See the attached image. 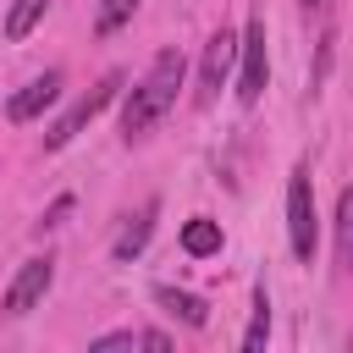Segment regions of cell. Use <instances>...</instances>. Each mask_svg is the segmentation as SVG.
I'll return each instance as SVG.
<instances>
[{
  "instance_id": "6da1fadb",
  "label": "cell",
  "mask_w": 353,
  "mask_h": 353,
  "mask_svg": "<svg viewBox=\"0 0 353 353\" xmlns=\"http://www.w3.org/2000/svg\"><path fill=\"white\" fill-rule=\"evenodd\" d=\"M182 77H188L182 50H160V55L149 61V72L138 77V88H127V105H121V138H127V143H132V138H143L149 127H160V121H165V110L176 105Z\"/></svg>"
},
{
  "instance_id": "7a4b0ae2",
  "label": "cell",
  "mask_w": 353,
  "mask_h": 353,
  "mask_svg": "<svg viewBox=\"0 0 353 353\" xmlns=\"http://www.w3.org/2000/svg\"><path fill=\"white\" fill-rule=\"evenodd\" d=\"M287 243H292V259L309 265L314 248H320V215H314V176H309V160L292 165L287 176Z\"/></svg>"
},
{
  "instance_id": "3957f363",
  "label": "cell",
  "mask_w": 353,
  "mask_h": 353,
  "mask_svg": "<svg viewBox=\"0 0 353 353\" xmlns=\"http://www.w3.org/2000/svg\"><path fill=\"white\" fill-rule=\"evenodd\" d=\"M237 105H259L265 83H270V39H265V17H248V28L237 33Z\"/></svg>"
},
{
  "instance_id": "277c9868",
  "label": "cell",
  "mask_w": 353,
  "mask_h": 353,
  "mask_svg": "<svg viewBox=\"0 0 353 353\" xmlns=\"http://www.w3.org/2000/svg\"><path fill=\"white\" fill-rule=\"evenodd\" d=\"M121 83H127V72H105V77H99V83H94V88H88L72 110H66V116H55V121H50L44 149H66V143H72V138H77V132H83V127H88V121H94V116H99V110L121 94Z\"/></svg>"
},
{
  "instance_id": "5b68a950",
  "label": "cell",
  "mask_w": 353,
  "mask_h": 353,
  "mask_svg": "<svg viewBox=\"0 0 353 353\" xmlns=\"http://www.w3.org/2000/svg\"><path fill=\"white\" fill-rule=\"evenodd\" d=\"M55 287V259L50 254H33V259H22V270L11 276V287H6V298H0V309L6 314H28V309H39L44 303V292Z\"/></svg>"
},
{
  "instance_id": "8992f818",
  "label": "cell",
  "mask_w": 353,
  "mask_h": 353,
  "mask_svg": "<svg viewBox=\"0 0 353 353\" xmlns=\"http://www.w3.org/2000/svg\"><path fill=\"white\" fill-rule=\"evenodd\" d=\"M232 61H237V33H232V28H215V33L204 39V55H199V88H193V105H210V99L221 94Z\"/></svg>"
},
{
  "instance_id": "52a82bcc",
  "label": "cell",
  "mask_w": 353,
  "mask_h": 353,
  "mask_svg": "<svg viewBox=\"0 0 353 353\" xmlns=\"http://www.w3.org/2000/svg\"><path fill=\"white\" fill-rule=\"evenodd\" d=\"M61 99V72L50 66V72H39V77H28L17 94H11V105H6V116L11 121H39L50 105Z\"/></svg>"
},
{
  "instance_id": "ba28073f",
  "label": "cell",
  "mask_w": 353,
  "mask_h": 353,
  "mask_svg": "<svg viewBox=\"0 0 353 353\" xmlns=\"http://www.w3.org/2000/svg\"><path fill=\"white\" fill-rule=\"evenodd\" d=\"M154 215H160V199L138 204V215H127V221H121V232H116V243H110L116 265H127V259H138V254H143V243H149V232H154Z\"/></svg>"
},
{
  "instance_id": "9c48e42d",
  "label": "cell",
  "mask_w": 353,
  "mask_h": 353,
  "mask_svg": "<svg viewBox=\"0 0 353 353\" xmlns=\"http://www.w3.org/2000/svg\"><path fill=\"white\" fill-rule=\"evenodd\" d=\"M154 303H160L165 314H176L182 325H193V331H199V325H210V303H204V298H193V292H176V287H165V281H160V287H154Z\"/></svg>"
},
{
  "instance_id": "30bf717a",
  "label": "cell",
  "mask_w": 353,
  "mask_h": 353,
  "mask_svg": "<svg viewBox=\"0 0 353 353\" xmlns=\"http://www.w3.org/2000/svg\"><path fill=\"white\" fill-rule=\"evenodd\" d=\"M221 221H210V215H193L188 226H182V248L193 254V259H210V254H221Z\"/></svg>"
},
{
  "instance_id": "8fae6325",
  "label": "cell",
  "mask_w": 353,
  "mask_h": 353,
  "mask_svg": "<svg viewBox=\"0 0 353 353\" xmlns=\"http://www.w3.org/2000/svg\"><path fill=\"white\" fill-rule=\"evenodd\" d=\"M270 342V292L254 287V314H248V331H243V353H265Z\"/></svg>"
},
{
  "instance_id": "7c38bea8",
  "label": "cell",
  "mask_w": 353,
  "mask_h": 353,
  "mask_svg": "<svg viewBox=\"0 0 353 353\" xmlns=\"http://www.w3.org/2000/svg\"><path fill=\"white\" fill-rule=\"evenodd\" d=\"M44 11H50V0H11V11H6V39H11V44L28 39V33L44 22Z\"/></svg>"
},
{
  "instance_id": "4fadbf2b",
  "label": "cell",
  "mask_w": 353,
  "mask_h": 353,
  "mask_svg": "<svg viewBox=\"0 0 353 353\" xmlns=\"http://www.w3.org/2000/svg\"><path fill=\"white\" fill-rule=\"evenodd\" d=\"M132 11H138V0H94V33H99V39H110L116 28H127V22H132Z\"/></svg>"
},
{
  "instance_id": "5bb4252c",
  "label": "cell",
  "mask_w": 353,
  "mask_h": 353,
  "mask_svg": "<svg viewBox=\"0 0 353 353\" xmlns=\"http://www.w3.org/2000/svg\"><path fill=\"white\" fill-rule=\"evenodd\" d=\"M331 226H336V265H347V243H353V193H347V188L336 193V215H331Z\"/></svg>"
},
{
  "instance_id": "9a60e30c",
  "label": "cell",
  "mask_w": 353,
  "mask_h": 353,
  "mask_svg": "<svg viewBox=\"0 0 353 353\" xmlns=\"http://www.w3.org/2000/svg\"><path fill=\"white\" fill-rule=\"evenodd\" d=\"M88 353H138V342H132V331H105L88 342Z\"/></svg>"
},
{
  "instance_id": "2e32d148",
  "label": "cell",
  "mask_w": 353,
  "mask_h": 353,
  "mask_svg": "<svg viewBox=\"0 0 353 353\" xmlns=\"http://www.w3.org/2000/svg\"><path fill=\"white\" fill-rule=\"evenodd\" d=\"M66 215H72V193H61V199H55V204H50V210L39 215V232H55V226H61Z\"/></svg>"
},
{
  "instance_id": "e0dca14e",
  "label": "cell",
  "mask_w": 353,
  "mask_h": 353,
  "mask_svg": "<svg viewBox=\"0 0 353 353\" xmlns=\"http://www.w3.org/2000/svg\"><path fill=\"white\" fill-rule=\"evenodd\" d=\"M138 353H171L165 331H143V336H138Z\"/></svg>"
},
{
  "instance_id": "ac0fdd59",
  "label": "cell",
  "mask_w": 353,
  "mask_h": 353,
  "mask_svg": "<svg viewBox=\"0 0 353 353\" xmlns=\"http://www.w3.org/2000/svg\"><path fill=\"white\" fill-rule=\"evenodd\" d=\"M303 6H320V0H303Z\"/></svg>"
}]
</instances>
